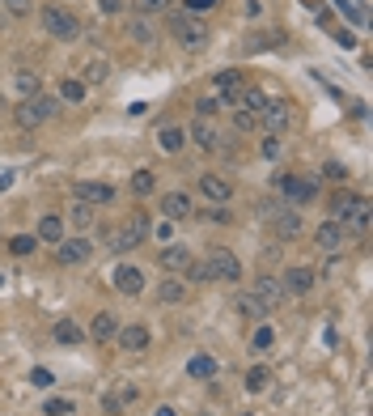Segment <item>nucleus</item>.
Segmentation results:
<instances>
[{"instance_id": "31", "label": "nucleus", "mask_w": 373, "mask_h": 416, "mask_svg": "<svg viewBox=\"0 0 373 416\" xmlns=\"http://www.w3.org/2000/svg\"><path fill=\"white\" fill-rule=\"evenodd\" d=\"M13 85H17V94H21V98H30V94H38V89H42V81H38V72H34V68H17Z\"/></svg>"}, {"instance_id": "48", "label": "nucleus", "mask_w": 373, "mask_h": 416, "mask_svg": "<svg viewBox=\"0 0 373 416\" xmlns=\"http://www.w3.org/2000/svg\"><path fill=\"white\" fill-rule=\"evenodd\" d=\"M136 395H140V391H136V387H132V383H123V387H119V391H115V400H119V404H132V400H136Z\"/></svg>"}, {"instance_id": "17", "label": "nucleus", "mask_w": 373, "mask_h": 416, "mask_svg": "<svg viewBox=\"0 0 373 416\" xmlns=\"http://www.w3.org/2000/svg\"><path fill=\"white\" fill-rule=\"evenodd\" d=\"M251 293H255V298H259V302H263L268 310H276V306L285 302V285H280V276H259Z\"/></svg>"}, {"instance_id": "5", "label": "nucleus", "mask_w": 373, "mask_h": 416, "mask_svg": "<svg viewBox=\"0 0 373 416\" xmlns=\"http://www.w3.org/2000/svg\"><path fill=\"white\" fill-rule=\"evenodd\" d=\"M204 264H208L212 281H242V259H238L229 247H212V251L204 255Z\"/></svg>"}, {"instance_id": "45", "label": "nucleus", "mask_w": 373, "mask_h": 416, "mask_svg": "<svg viewBox=\"0 0 373 416\" xmlns=\"http://www.w3.org/2000/svg\"><path fill=\"white\" fill-rule=\"evenodd\" d=\"M183 4H187V13H191V17H200V13H212V9H217V0H183Z\"/></svg>"}, {"instance_id": "42", "label": "nucleus", "mask_w": 373, "mask_h": 416, "mask_svg": "<svg viewBox=\"0 0 373 416\" xmlns=\"http://www.w3.org/2000/svg\"><path fill=\"white\" fill-rule=\"evenodd\" d=\"M234 128H238V132H255V128H259V115H246V111H234Z\"/></svg>"}, {"instance_id": "12", "label": "nucleus", "mask_w": 373, "mask_h": 416, "mask_svg": "<svg viewBox=\"0 0 373 416\" xmlns=\"http://www.w3.org/2000/svg\"><path fill=\"white\" fill-rule=\"evenodd\" d=\"M357 213H369V200H365V196H352V191H344V196H335V200H331V221L348 225Z\"/></svg>"}, {"instance_id": "23", "label": "nucleus", "mask_w": 373, "mask_h": 416, "mask_svg": "<svg viewBox=\"0 0 373 416\" xmlns=\"http://www.w3.org/2000/svg\"><path fill=\"white\" fill-rule=\"evenodd\" d=\"M157 264H161L170 276H183V268L191 264V251H183V247H161V251H157Z\"/></svg>"}, {"instance_id": "47", "label": "nucleus", "mask_w": 373, "mask_h": 416, "mask_svg": "<svg viewBox=\"0 0 373 416\" xmlns=\"http://www.w3.org/2000/svg\"><path fill=\"white\" fill-rule=\"evenodd\" d=\"M280 149H285V145H280V136H268L259 153H263V157H280Z\"/></svg>"}, {"instance_id": "33", "label": "nucleus", "mask_w": 373, "mask_h": 416, "mask_svg": "<svg viewBox=\"0 0 373 416\" xmlns=\"http://www.w3.org/2000/svg\"><path fill=\"white\" fill-rule=\"evenodd\" d=\"M268 387H272V370H268V366L246 370V391H255V395H259V391H268Z\"/></svg>"}, {"instance_id": "49", "label": "nucleus", "mask_w": 373, "mask_h": 416, "mask_svg": "<svg viewBox=\"0 0 373 416\" xmlns=\"http://www.w3.org/2000/svg\"><path fill=\"white\" fill-rule=\"evenodd\" d=\"M136 4H140L144 13H166V9H170V0H136Z\"/></svg>"}, {"instance_id": "25", "label": "nucleus", "mask_w": 373, "mask_h": 416, "mask_svg": "<svg viewBox=\"0 0 373 416\" xmlns=\"http://www.w3.org/2000/svg\"><path fill=\"white\" fill-rule=\"evenodd\" d=\"M272 225H276V238H297V234H302V217H297V208H276Z\"/></svg>"}, {"instance_id": "57", "label": "nucleus", "mask_w": 373, "mask_h": 416, "mask_svg": "<svg viewBox=\"0 0 373 416\" xmlns=\"http://www.w3.org/2000/svg\"><path fill=\"white\" fill-rule=\"evenodd\" d=\"M242 416H251V412H242Z\"/></svg>"}, {"instance_id": "15", "label": "nucleus", "mask_w": 373, "mask_h": 416, "mask_svg": "<svg viewBox=\"0 0 373 416\" xmlns=\"http://www.w3.org/2000/svg\"><path fill=\"white\" fill-rule=\"evenodd\" d=\"M157 208H161L166 221H187V217H191V196H187V191H166Z\"/></svg>"}, {"instance_id": "39", "label": "nucleus", "mask_w": 373, "mask_h": 416, "mask_svg": "<svg viewBox=\"0 0 373 416\" xmlns=\"http://www.w3.org/2000/svg\"><path fill=\"white\" fill-rule=\"evenodd\" d=\"M183 276H187L191 285H204V281H212V272H208V264H204V259H191V264L183 268Z\"/></svg>"}, {"instance_id": "16", "label": "nucleus", "mask_w": 373, "mask_h": 416, "mask_svg": "<svg viewBox=\"0 0 373 416\" xmlns=\"http://www.w3.org/2000/svg\"><path fill=\"white\" fill-rule=\"evenodd\" d=\"M115 336H119V319L110 310H98L93 323H89V340L93 344H115Z\"/></svg>"}, {"instance_id": "26", "label": "nucleus", "mask_w": 373, "mask_h": 416, "mask_svg": "<svg viewBox=\"0 0 373 416\" xmlns=\"http://www.w3.org/2000/svg\"><path fill=\"white\" fill-rule=\"evenodd\" d=\"M106 77H110V60H102V55L85 60V68H81V81H85V85H102Z\"/></svg>"}, {"instance_id": "38", "label": "nucleus", "mask_w": 373, "mask_h": 416, "mask_svg": "<svg viewBox=\"0 0 373 416\" xmlns=\"http://www.w3.org/2000/svg\"><path fill=\"white\" fill-rule=\"evenodd\" d=\"M68 221H72L76 230H89V225H93V208L76 200V204H72V213H68Z\"/></svg>"}, {"instance_id": "54", "label": "nucleus", "mask_w": 373, "mask_h": 416, "mask_svg": "<svg viewBox=\"0 0 373 416\" xmlns=\"http://www.w3.org/2000/svg\"><path fill=\"white\" fill-rule=\"evenodd\" d=\"M153 416H178V408H170V404H161V408H157V412Z\"/></svg>"}, {"instance_id": "4", "label": "nucleus", "mask_w": 373, "mask_h": 416, "mask_svg": "<svg viewBox=\"0 0 373 416\" xmlns=\"http://www.w3.org/2000/svg\"><path fill=\"white\" fill-rule=\"evenodd\" d=\"M38 17H42V26H47V34H51V38L72 43V38L81 34V21H76L64 4H42V13H38Z\"/></svg>"}, {"instance_id": "3", "label": "nucleus", "mask_w": 373, "mask_h": 416, "mask_svg": "<svg viewBox=\"0 0 373 416\" xmlns=\"http://www.w3.org/2000/svg\"><path fill=\"white\" fill-rule=\"evenodd\" d=\"M170 34L187 47V51H200V47H208V21H200V17H191V13H178V17H170Z\"/></svg>"}, {"instance_id": "30", "label": "nucleus", "mask_w": 373, "mask_h": 416, "mask_svg": "<svg viewBox=\"0 0 373 416\" xmlns=\"http://www.w3.org/2000/svg\"><path fill=\"white\" fill-rule=\"evenodd\" d=\"M238 89H242V77H238L234 68H221V72H217V98H221V102H229Z\"/></svg>"}, {"instance_id": "20", "label": "nucleus", "mask_w": 373, "mask_h": 416, "mask_svg": "<svg viewBox=\"0 0 373 416\" xmlns=\"http://www.w3.org/2000/svg\"><path fill=\"white\" fill-rule=\"evenodd\" d=\"M229 102H234V111L259 115V111H263V102H268V94H263V89H255V85H242V89H238V94H234Z\"/></svg>"}, {"instance_id": "40", "label": "nucleus", "mask_w": 373, "mask_h": 416, "mask_svg": "<svg viewBox=\"0 0 373 416\" xmlns=\"http://www.w3.org/2000/svg\"><path fill=\"white\" fill-rule=\"evenodd\" d=\"M221 106H225V102H221L217 94H208V98H200V102H195V111H200V119H212V115H217Z\"/></svg>"}, {"instance_id": "24", "label": "nucleus", "mask_w": 373, "mask_h": 416, "mask_svg": "<svg viewBox=\"0 0 373 416\" xmlns=\"http://www.w3.org/2000/svg\"><path fill=\"white\" fill-rule=\"evenodd\" d=\"M187 136H191L200 149H208V153H212V149H221V136H217V128H212L208 119H195V123L187 128Z\"/></svg>"}, {"instance_id": "41", "label": "nucleus", "mask_w": 373, "mask_h": 416, "mask_svg": "<svg viewBox=\"0 0 373 416\" xmlns=\"http://www.w3.org/2000/svg\"><path fill=\"white\" fill-rule=\"evenodd\" d=\"M0 4L8 17H30V9H34V0H0Z\"/></svg>"}, {"instance_id": "44", "label": "nucleus", "mask_w": 373, "mask_h": 416, "mask_svg": "<svg viewBox=\"0 0 373 416\" xmlns=\"http://www.w3.org/2000/svg\"><path fill=\"white\" fill-rule=\"evenodd\" d=\"M127 30H132V38H136V43H153V30H149V26H144L140 17H136V21H132Z\"/></svg>"}, {"instance_id": "37", "label": "nucleus", "mask_w": 373, "mask_h": 416, "mask_svg": "<svg viewBox=\"0 0 373 416\" xmlns=\"http://www.w3.org/2000/svg\"><path fill=\"white\" fill-rule=\"evenodd\" d=\"M153 187H157V174H153V170H136V174H132V191H136V196H149Z\"/></svg>"}, {"instance_id": "46", "label": "nucleus", "mask_w": 373, "mask_h": 416, "mask_svg": "<svg viewBox=\"0 0 373 416\" xmlns=\"http://www.w3.org/2000/svg\"><path fill=\"white\" fill-rule=\"evenodd\" d=\"M323 174H327L331 183H344V179H348V170H344L340 162H327V166H323Z\"/></svg>"}, {"instance_id": "55", "label": "nucleus", "mask_w": 373, "mask_h": 416, "mask_svg": "<svg viewBox=\"0 0 373 416\" xmlns=\"http://www.w3.org/2000/svg\"><path fill=\"white\" fill-rule=\"evenodd\" d=\"M8 183H13V174H0V191H4V187H8Z\"/></svg>"}, {"instance_id": "34", "label": "nucleus", "mask_w": 373, "mask_h": 416, "mask_svg": "<svg viewBox=\"0 0 373 416\" xmlns=\"http://www.w3.org/2000/svg\"><path fill=\"white\" fill-rule=\"evenodd\" d=\"M34 247H38V238H34V234H13V238H8V251H13L17 259L34 255Z\"/></svg>"}, {"instance_id": "29", "label": "nucleus", "mask_w": 373, "mask_h": 416, "mask_svg": "<svg viewBox=\"0 0 373 416\" xmlns=\"http://www.w3.org/2000/svg\"><path fill=\"white\" fill-rule=\"evenodd\" d=\"M234 310H238V315H246V319H268V315H272V310H268L255 293H238V298H234Z\"/></svg>"}, {"instance_id": "6", "label": "nucleus", "mask_w": 373, "mask_h": 416, "mask_svg": "<svg viewBox=\"0 0 373 416\" xmlns=\"http://www.w3.org/2000/svg\"><path fill=\"white\" fill-rule=\"evenodd\" d=\"M276 187L289 196V204H310L314 191H319V183H314V179H302V174H280Z\"/></svg>"}, {"instance_id": "13", "label": "nucleus", "mask_w": 373, "mask_h": 416, "mask_svg": "<svg viewBox=\"0 0 373 416\" xmlns=\"http://www.w3.org/2000/svg\"><path fill=\"white\" fill-rule=\"evenodd\" d=\"M115 289H119L123 298H140V293H144V272H140L136 264H119V268H115Z\"/></svg>"}, {"instance_id": "22", "label": "nucleus", "mask_w": 373, "mask_h": 416, "mask_svg": "<svg viewBox=\"0 0 373 416\" xmlns=\"http://www.w3.org/2000/svg\"><path fill=\"white\" fill-rule=\"evenodd\" d=\"M183 145H187V128H178V123L157 128V149H161V153H170V157H174Z\"/></svg>"}, {"instance_id": "9", "label": "nucleus", "mask_w": 373, "mask_h": 416, "mask_svg": "<svg viewBox=\"0 0 373 416\" xmlns=\"http://www.w3.org/2000/svg\"><path fill=\"white\" fill-rule=\"evenodd\" d=\"M89 255H93V247L85 238H59L55 242V259L64 268H81V264H89Z\"/></svg>"}, {"instance_id": "56", "label": "nucleus", "mask_w": 373, "mask_h": 416, "mask_svg": "<svg viewBox=\"0 0 373 416\" xmlns=\"http://www.w3.org/2000/svg\"><path fill=\"white\" fill-rule=\"evenodd\" d=\"M306 4H310V9H319V0H306Z\"/></svg>"}, {"instance_id": "28", "label": "nucleus", "mask_w": 373, "mask_h": 416, "mask_svg": "<svg viewBox=\"0 0 373 416\" xmlns=\"http://www.w3.org/2000/svg\"><path fill=\"white\" fill-rule=\"evenodd\" d=\"M34 238H38V242H51V247H55V242L64 238V217H55V213H47V217L38 221V234H34Z\"/></svg>"}, {"instance_id": "2", "label": "nucleus", "mask_w": 373, "mask_h": 416, "mask_svg": "<svg viewBox=\"0 0 373 416\" xmlns=\"http://www.w3.org/2000/svg\"><path fill=\"white\" fill-rule=\"evenodd\" d=\"M106 238H110V251H119V255H123V251H136V247L149 238V213H144V208L132 213V217H127L119 230H110Z\"/></svg>"}, {"instance_id": "1", "label": "nucleus", "mask_w": 373, "mask_h": 416, "mask_svg": "<svg viewBox=\"0 0 373 416\" xmlns=\"http://www.w3.org/2000/svg\"><path fill=\"white\" fill-rule=\"evenodd\" d=\"M55 106H59V98H51V94H30V98H21L17 106H13V119L30 132V128H38V123H47L51 115H55Z\"/></svg>"}, {"instance_id": "21", "label": "nucleus", "mask_w": 373, "mask_h": 416, "mask_svg": "<svg viewBox=\"0 0 373 416\" xmlns=\"http://www.w3.org/2000/svg\"><path fill=\"white\" fill-rule=\"evenodd\" d=\"M187 298H191V285L178 281V276H166V281L157 285V302H166V306H178V302H187Z\"/></svg>"}, {"instance_id": "32", "label": "nucleus", "mask_w": 373, "mask_h": 416, "mask_svg": "<svg viewBox=\"0 0 373 416\" xmlns=\"http://www.w3.org/2000/svg\"><path fill=\"white\" fill-rule=\"evenodd\" d=\"M251 349H255V353H272V349H276V327H272V323H259V332L251 336Z\"/></svg>"}, {"instance_id": "27", "label": "nucleus", "mask_w": 373, "mask_h": 416, "mask_svg": "<svg viewBox=\"0 0 373 416\" xmlns=\"http://www.w3.org/2000/svg\"><path fill=\"white\" fill-rule=\"evenodd\" d=\"M85 89H89V85H85L81 77H64L55 98H59V102H72V106H81V102H85Z\"/></svg>"}, {"instance_id": "18", "label": "nucleus", "mask_w": 373, "mask_h": 416, "mask_svg": "<svg viewBox=\"0 0 373 416\" xmlns=\"http://www.w3.org/2000/svg\"><path fill=\"white\" fill-rule=\"evenodd\" d=\"M280 285H285V293H293V298H306V293L314 289V272H310V268H289V272L280 276Z\"/></svg>"}, {"instance_id": "14", "label": "nucleus", "mask_w": 373, "mask_h": 416, "mask_svg": "<svg viewBox=\"0 0 373 416\" xmlns=\"http://www.w3.org/2000/svg\"><path fill=\"white\" fill-rule=\"evenodd\" d=\"M149 327L144 323H127V327H119V336H115V344L123 349V353H144L149 349Z\"/></svg>"}, {"instance_id": "52", "label": "nucleus", "mask_w": 373, "mask_h": 416, "mask_svg": "<svg viewBox=\"0 0 373 416\" xmlns=\"http://www.w3.org/2000/svg\"><path fill=\"white\" fill-rule=\"evenodd\" d=\"M335 43H340V47H357V38H352V30H340V34H335Z\"/></svg>"}, {"instance_id": "8", "label": "nucleus", "mask_w": 373, "mask_h": 416, "mask_svg": "<svg viewBox=\"0 0 373 416\" xmlns=\"http://www.w3.org/2000/svg\"><path fill=\"white\" fill-rule=\"evenodd\" d=\"M344 242H348V225H340V221H323V225L314 230V247L327 251V255H340Z\"/></svg>"}, {"instance_id": "50", "label": "nucleus", "mask_w": 373, "mask_h": 416, "mask_svg": "<svg viewBox=\"0 0 373 416\" xmlns=\"http://www.w3.org/2000/svg\"><path fill=\"white\" fill-rule=\"evenodd\" d=\"M98 13H123V0H98Z\"/></svg>"}, {"instance_id": "43", "label": "nucleus", "mask_w": 373, "mask_h": 416, "mask_svg": "<svg viewBox=\"0 0 373 416\" xmlns=\"http://www.w3.org/2000/svg\"><path fill=\"white\" fill-rule=\"evenodd\" d=\"M30 383H34V387H51V383H55V374H51L47 366H34V370H30Z\"/></svg>"}, {"instance_id": "35", "label": "nucleus", "mask_w": 373, "mask_h": 416, "mask_svg": "<svg viewBox=\"0 0 373 416\" xmlns=\"http://www.w3.org/2000/svg\"><path fill=\"white\" fill-rule=\"evenodd\" d=\"M187 374H191V378H212V374H217V361L200 353V357H191V361H187Z\"/></svg>"}, {"instance_id": "19", "label": "nucleus", "mask_w": 373, "mask_h": 416, "mask_svg": "<svg viewBox=\"0 0 373 416\" xmlns=\"http://www.w3.org/2000/svg\"><path fill=\"white\" fill-rule=\"evenodd\" d=\"M51 340L64 344V349H76V344H85V327H81L76 319H59V323L51 327Z\"/></svg>"}, {"instance_id": "11", "label": "nucleus", "mask_w": 373, "mask_h": 416, "mask_svg": "<svg viewBox=\"0 0 373 416\" xmlns=\"http://www.w3.org/2000/svg\"><path fill=\"white\" fill-rule=\"evenodd\" d=\"M195 187H200V196L212 200V204H229V200H234V183L221 179V174H200Z\"/></svg>"}, {"instance_id": "7", "label": "nucleus", "mask_w": 373, "mask_h": 416, "mask_svg": "<svg viewBox=\"0 0 373 416\" xmlns=\"http://www.w3.org/2000/svg\"><path fill=\"white\" fill-rule=\"evenodd\" d=\"M72 200H81V204L98 208V204H110V200H115V187H110V183H93V179H81V183H72Z\"/></svg>"}, {"instance_id": "53", "label": "nucleus", "mask_w": 373, "mask_h": 416, "mask_svg": "<svg viewBox=\"0 0 373 416\" xmlns=\"http://www.w3.org/2000/svg\"><path fill=\"white\" fill-rule=\"evenodd\" d=\"M102 412L115 416V412H119V400H115V395H102Z\"/></svg>"}, {"instance_id": "10", "label": "nucleus", "mask_w": 373, "mask_h": 416, "mask_svg": "<svg viewBox=\"0 0 373 416\" xmlns=\"http://www.w3.org/2000/svg\"><path fill=\"white\" fill-rule=\"evenodd\" d=\"M259 128H268L272 136H280V132L289 128V102L268 98V102H263V111H259Z\"/></svg>"}, {"instance_id": "51", "label": "nucleus", "mask_w": 373, "mask_h": 416, "mask_svg": "<svg viewBox=\"0 0 373 416\" xmlns=\"http://www.w3.org/2000/svg\"><path fill=\"white\" fill-rule=\"evenodd\" d=\"M280 43V34H255V47H276Z\"/></svg>"}, {"instance_id": "36", "label": "nucleus", "mask_w": 373, "mask_h": 416, "mask_svg": "<svg viewBox=\"0 0 373 416\" xmlns=\"http://www.w3.org/2000/svg\"><path fill=\"white\" fill-rule=\"evenodd\" d=\"M38 412H42V416H72V412H76V404H72V400H64V395H51Z\"/></svg>"}]
</instances>
